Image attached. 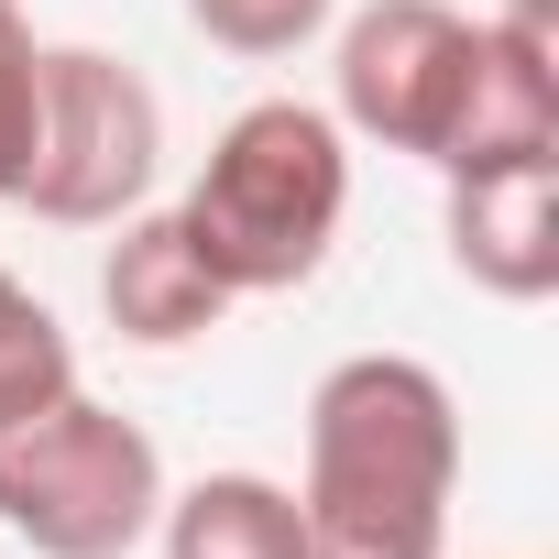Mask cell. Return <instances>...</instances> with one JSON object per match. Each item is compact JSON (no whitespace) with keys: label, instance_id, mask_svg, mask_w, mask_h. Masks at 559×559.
Segmentation results:
<instances>
[{"label":"cell","instance_id":"11","mask_svg":"<svg viewBox=\"0 0 559 559\" xmlns=\"http://www.w3.org/2000/svg\"><path fill=\"white\" fill-rule=\"evenodd\" d=\"M34 67H45L34 23L0 0V198H23V165H34Z\"/></svg>","mask_w":559,"mask_h":559},{"label":"cell","instance_id":"8","mask_svg":"<svg viewBox=\"0 0 559 559\" xmlns=\"http://www.w3.org/2000/svg\"><path fill=\"white\" fill-rule=\"evenodd\" d=\"M154 526H165V559H308L297 493L263 483V472H209V483H187Z\"/></svg>","mask_w":559,"mask_h":559},{"label":"cell","instance_id":"3","mask_svg":"<svg viewBox=\"0 0 559 559\" xmlns=\"http://www.w3.org/2000/svg\"><path fill=\"white\" fill-rule=\"evenodd\" d=\"M165 515V461L121 406L78 384L0 417V526L34 537V559H132Z\"/></svg>","mask_w":559,"mask_h":559},{"label":"cell","instance_id":"6","mask_svg":"<svg viewBox=\"0 0 559 559\" xmlns=\"http://www.w3.org/2000/svg\"><path fill=\"white\" fill-rule=\"evenodd\" d=\"M450 263L483 297H515V308L548 297L559 286V154L450 176Z\"/></svg>","mask_w":559,"mask_h":559},{"label":"cell","instance_id":"5","mask_svg":"<svg viewBox=\"0 0 559 559\" xmlns=\"http://www.w3.org/2000/svg\"><path fill=\"white\" fill-rule=\"evenodd\" d=\"M472 56H483V23H461L450 0H373L341 34V121L439 165L472 110Z\"/></svg>","mask_w":559,"mask_h":559},{"label":"cell","instance_id":"7","mask_svg":"<svg viewBox=\"0 0 559 559\" xmlns=\"http://www.w3.org/2000/svg\"><path fill=\"white\" fill-rule=\"evenodd\" d=\"M99 308H110V330H121V341L176 352V341H209V330L230 319V286L198 263L187 219L165 209V219H132V230L110 241V263H99Z\"/></svg>","mask_w":559,"mask_h":559},{"label":"cell","instance_id":"2","mask_svg":"<svg viewBox=\"0 0 559 559\" xmlns=\"http://www.w3.org/2000/svg\"><path fill=\"white\" fill-rule=\"evenodd\" d=\"M341 209H352L341 121L308 110V99H252L209 143V165H198V187H187L176 219H187L198 263L219 274L230 297H286V286H308V274L330 263Z\"/></svg>","mask_w":559,"mask_h":559},{"label":"cell","instance_id":"9","mask_svg":"<svg viewBox=\"0 0 559 559\" xmlns=\"http://www.w3.org/2000/svg\"><path fill=\"white\" fill-rule=\"evenodd\" d=\"M67 384H78V352H67L56 308L0 274V417H12V406H45V395H67Z\"/></svg>","mask_w":559,"mask_h":559},{"label":"cell","instance_id":"10","mask_svg":"<svg viewBox=\"0 0 559 559\" xmlns=\"http://www.w3.org/2000/svg\"><path fill=\"white\" fill-rule=\"evenodd\" d=\"M187 23L230 56H297L330 23V0H187Z\"/></svg>","mask_w":559,"mask_h":559},{"label":"cell","instance_id":"4","mask_svg":"<svg viewBox=\"0 0 559 559\" xmlns=\"http://www.w3.org/2000/svg\"><path fill=\"white\" fill-rule=\"evenodd\" d=\"M154 165H165V99L121 56H99V45H45V67H34L23 209L56 219V230H88V219L143 209Z\"/></svg>","mask_w":559,"mask_h":559},{"label":"cell","instance_id":"1","mask_svg":"<svg viewBox=\"0 0 559 559\" xmlns=\"http://www.w3.org/2000/svg\"><path fill=\"white\" fill-rule=\"evenodd\" d=\"M461 483V406L428 362L362 352L308 395V559H439Z\"/></svg>","mask_w":559,"mask_h":559}]
</instances>
